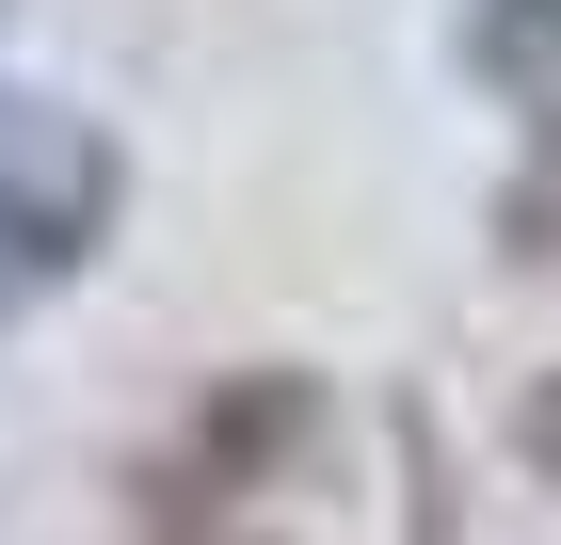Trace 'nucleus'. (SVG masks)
Returning <instances> with one entry per match:
<instances>
[{"label": "nucleus", "instance_id": "f257e3e1", "mask_svg": "<svg viewBox=\"0 0 561 545\" xmlns=\"http://www.w3.org/2000/svg\"><path fill=\"white\" fill-rule=\"evenodd\" d=\"M113 193H129V161H113L65 96L0 81V289H65V273L113 241Z\"/></svg>", "mask_w": 561, "mask_h": 545}, {"label": "nucleus", "instance_id": "f03ea898", "mask_svg": "<svg viewBox=\"0 0 561 545\" xmlns=\"http://www.w3.org/2000/svg\"><path fill=\"white\" fill-rule=\"evenodd\" d=\"M466 65L546 113V96H561V0H466Z\"/></svg>", "mask_w": 561, "mask_h": 545}, {"label": "nucleus", "instance_id": "7ed1b4c3", "mask_svg": "<svg viewBox=\"0 0 561 545\" xmlns=\"http://www.w3.org/2000/svg\"><path fill=\"white\" fill-rule=\"evenodd\" d=\"M497 241H514V257H561V113H546V145H529V177L497 193Z\"/></svg>", "mask_w": 561, "mask_h": 545}, {"label": "nucleus", "instance_id": "20e7f679", "mask_svg": "<svg viewBox=\"0 0 561 545\" xmlns=\"http://www.w3.org/2000/svg\"><path fill=\"white\" fill-rule=\"evenodd\" d=\"M546 450H561V401H546Z\"/></svg>", "mask_w": 561, "mask_h": 545}, {"label": "nucleus", "instance_id": "39448f33", "mask_svg": "<svg viewBox=\"0 0 561 545\" xmlns=\"http://www.w3.org/2000/svg\"><path fill=\"white\" fill-rule=\"evenodd\" d=\"M209 545H257V530H209Z\"/></svg>", "mask_w": 561, "mask_h": 545}]
</instances>
